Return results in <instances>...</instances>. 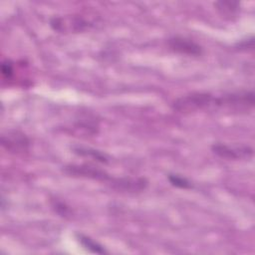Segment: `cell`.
I'll return each mask as SVG.
<instances>
[{
  "label": "cell",
  "mask_w": 255,
  "mask_h": 255,
  "mask_svg": "<svg viewBox=\"0 0 255 255\" xmlns=\"http://www.w3.org/2000/svg\"><path fill=\"white\" fill-rule=\"evenodd\" d=\"M214 97L207 93H193L190 95L183 96L176 100L173 104L174 110L187 113L195 112L213 107Z\"/></svg>",
  "instance_id": "6da1fadb"
},
{
  "label": "cell",
  "mask_w": 255,
  "mask_h": 255,
  "mask_svg": "<svg viewBox=\"0 0 255 255\" xmlns=\"http://www.w3.org/2000/svg\"><path fill=\"white\" fill-rule=\"evenodd\" d=\"M254 105V94L252 92H238L214 98L216 108H228L236 111H248Z\"/></svg>",
  "instance_id": "7a4b0ae2"
},
{
  "label": "cell",
  "mask_w": 255,
  "mask_h": 255,
  "mask_svg": "<svg viewBox=\"0 0 255 255\" xmlns=\"http://www.w3.org/2000/svg\"><path fill=\"white\" fill-rule=\"evenodd\" d=\"M1 143L9 152L23 153L28 150L30 145L29 138L21 131L9 130L1 136Z\"/></svg>",
  "instance_id": "3957f363"
},
{
  "label": "cell",
  "mask_w": 255,
  "mask_h": 255,
  "mask_svg": "<svg viewBox=\"0 0 255 255\" xmlns=\"http://www.w3.org/2000/svg\"><path fill=\"white\" fill-rule=\"evenodd\" d=\"M212 150L218 156L227 159H238V158H249L253 154V149L247 145H228L225 143H214Z\"/></svg>",
  "instance_id": "277c9868"
},
{
  "label": "cell",
  "mask_w": 255,
  "mask_h": 255,
  "mask_svg": "<svg viewBox=\"0 0 255 255\" xmlns=\"http://www.w3.org/2000/svg\"><path fill=\"white\" fill-rule=\"evenodd\" d=\"M168 47L173 51L181 55L187 56H200L202 54V48L200 45L192 41L191 39L174 36L168 39L167 41Z\"/></svg>",
  "instance_id": "5b68a950"
},
{
  "label": "cell",
  "mask_w": 255,
  "mask_h": 255,
  "mask_svg": "<svg viewBox=\"0 0 255 255\" xmlns=\"http://www.w3.org/2000/svg\"><path fill=\"white\" fill-rule=\"evenodd\" d=\"M51 27L58 32H78L89 27V23L82 17H55L50 22Z\"/></svg>",
  "instance_id": "8992f818"
},
{
  "label": "cell",
  "mask_w": 255,
  "mask_h": 255,
  "mask_svg": "<svg viewBox=\"0 0 255 255\" xmlns=\"http://www.w3.org/2000/svg\"><path fill=\"white\" fill-rule=\"evenodd\" d=\"M113 186L119 190L128 191V192H137L144 190L147 181L144 178H130V177H122V178H113L111 179Z\"/></svg>",
  "instance_id": "52a82bcc"
},
{
  "label": "cell",
  "mask_w": 255,
  "mask_h": 255,
  "mask_svg": "<svg viewBox=\"0 0 255 255\" xmlns=\"http://www.w3.org/2000/svg\"><path fill=\"white\" fill-rule=\"evenodd\" d=\"M77 239L80 242V244L90 252L98 253V254H104L107 252L106 249L103 247V245H101L99 242H97L96 240L92 239L91 237L85 234H82V233L77 234Z\"/></svg>",
  "instance_id": "ba28073f"
},
{
  "label": "cell",
  "mask_w": 255,
  "mask_h": 255,
  "mask_svg": "<svg viewBox=\"0 0 255 255\" xmlns=\"http://www.w3.org/2000/svg\"><path fill=\"white\" fill-rule=\"evenodd\" d=\"M217 11L224 17H232L237 14L239 11L240 4L238 2L233 1H218L214 3Z\"/></svg>",
  "instance_id": "9c48e42d"
},
{
  "label": "cell",
  "mask_w": 255,
  "mask_h": 255,
  "mask_svg": "<svg viewBox=\"0 0 255 255\" xmlns=\"http://www.w3.org/2000/svg\"><path fill=\"white\" fill-rule=\"evenodd\" d=\"M74 151L80 155H85V156H90L93 157L94 159L100 161V162H108V156L106 153L101 152L96 149L92 148H86V147H76L74 148Z\"/></svg>",
  "instance_id": "30bf717a"
},
{
  "label": "cell",
  "mask_w": 255,
  "mask_h": 255,
  "mask_svg": "<svg viewBox=\"0 0 255 255\" xmlns=\"http://www.w3.org/2000/svg\"><path fill=\"white\" fill-rule=\"evenodd\" d=\"M167 179L171 185L178 187V188L188 189V188L193 187L192 183L187 178H185L184 176H181L179 174H176V173H169L167 175Z\"/></svg>",
  "instance_id": "8fae6325"
},
{
  "label": "cell",
  "mask_w": 255,
  "mask_h": 255,
  "mask_svg": "<svg viewBox=\"0 0 255 255\" xmlns=\"http://www.w3.org/2000/svg\"><path fill=\"white\" fill-rule=\"evenodd\" d=\"M1 73H2L3 78H5V79H11L12 78V76L14 75V67H13V64H12L11 61L6 60V61L2 62Z\"/></svg>",
  "instance_id": "7c38bea8"
}]
</instances>
